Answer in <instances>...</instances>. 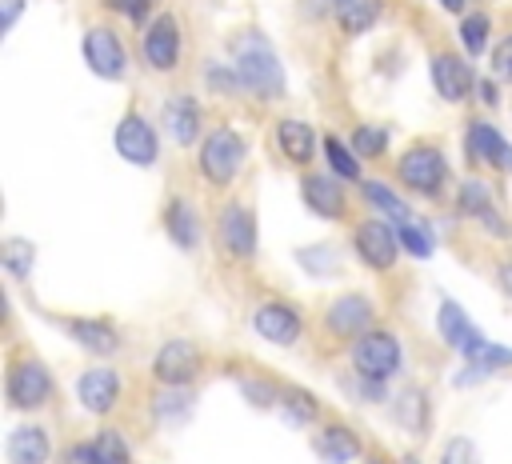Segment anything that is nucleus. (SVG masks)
I'll return each instance as SVG.
<instances>
[{
    "mask_svg": "<svg viewBox=\"0 0 512 464\" xmlns=\"http://www.w3.org/2000/svg\"><path fill=\"white\" fill-rule=\"evenodd\" d=\"M232 72L240 76V84L264 100H280L284 96V68L280 56L272 52V44L264 40V32H240L232 44Z\"/></svg>",
    "mask_w": 512,
    "mask_h": 464,
    "instance_id": "1",
    "label": "nucleus"
},
{
    "mask_svg": "<svg viewBox=\"0 0 512 464\" xmlns=\"http://www.w3.org/2000/svg\"><path fill=\"white\" fill-rule=\"evenodd\" d=\"M196 168H200L204 184L228 188V184L240 176V168H244V140H240L232 128H212V132L200 140Z\"/></svg>",
    "mask_w": 512,
    "mask_h": 464,
    "instance_id": "2",
    "label": "nucleus"
},
{
    "mask_svg": "<svg viewBox=\"0 0 512 464\" xmlns=\"http://www.w3.org/2000/svg\"><path fill=\"white\" fill-rule=\"evenodd\" d=\"M4 400L16 412H36L52 400V372L36 360V356H20L8 364L4 376Z\"/></svg>",
    "mask_w": 512,
    "mask_h": 464,
    "instance_id": "3",
    "label": "nucleus"
},
{
    "mask_svg": "<svg viewBox=\"0 0 512 464\" xmlns=\"http://www.w3.org/2000/svg\"><path fill=\"white\" fill-rule=\"evenodd\" d=\"M400 340L388 332V328H372L364 332L360 340H352V368L364 376V380H376V384H388L396 372H400Z\"/></svg>",
    "mask_w": 512,
    "mask_h": 464,
    "instance_id": "4",
    "label": "nucleus"
},
{
    "mask_svg": "<svg viewBox=\"0 0 512 464\" xmlns=\"http://www.w3.org/2000/svg\"><path fill=\"white\" fill-rule=\"evenodd\" d=\"M396 176L416 196H440L444 176H448V160H444V152L436 144H412L396 160Z\"/></svg>",
    "mask_w": 512,
    "mask_h": 464,
    "instance_id": "5",
    "label": "nucleus"
},
{
    "mask_svg": "<svg viewBox=\"0 0 512 464\" xmlns=\"http://www.w3.org/2000/svg\"><path fill=\"white\" fill-rule=\"evenodd\" d=\"M352 248H356V256H360L368 268L388 272V268L396 264V256H400V232H396L392 220L372 216V220H360V224H356Z\"/></svg>",
    "mask_w": 512,
    "mask_h": 464,
    "instance_id": "6",
    "label": "nucleus"
},
{
    "mask_svg": "<svg viewBox=\"0 0 512 464\" xmlns=\"http://www.w3.org/2000/svg\"><path fill=\"white\" fill-rule=\"evenodd\" d=\"M372 320H376V304L364 292H344L328 304L324 332L332 340H360L364 332H372Z\"/></svg>",
    "mask_w": 512,
    "mask_h": 464,
    "instance_id": "7",
    "label": "nucleus"
},
{
    "mask_svg": "<svg viewBox=\"0 0 512 464\" xmlns=\"http://www.w3.org/2000/svg\"><path fill=\"white\" fill-rule=\"evenodd\" d=\"M80 52H84V64H88L100 80H120V76H124V68H128L124 40H120V32H116V28H108V24H92V28L84 32Z\"/></svg>",
    "mask_w": 512,
    "mask_h": 464,
    "instance_id": "8",
    "label": "nucleus"
},
{
    "mask_svg": "<svg viewBox=\"0 0 512 464\" xmlns=\"http://www.w3.org/2000/svg\"><path fill=\"white\" fill-rule=\"evenodd\" d=\"M116 152L136 168H152L160 160V136L140 112H124L116 124Z\"/></svg>",
    "mask_w": 512,
    "mask_h": 464,
    "instance_id": "9",
    "label": "nucleus"
},
{
    "mask_svg": "<svg viewBox=\"0 0 512 464\" xmlns=\"http://www.w3.org/2000/svg\"><path fill=\"white\" fill-rule=\"evenodd\" d=\"M216 240L228 256L236 260H252L256 252V216L240 204V200H228L220 212H216Z\"/></svg>",
    "mask_w": 512,
    "mask_h": 464,
    "instance_id": "10",
    "label": "nucleus"
},
{
    "mask_svg": "<svg viewBox=\"0 0 512 464\" xmlns=\"http://www.w3.org/2000/svg\"><path fill=\"white\" fill-rule=\"evenodd\" d=\"M140 52H144V64L152 72H172L176 60H180V24L172 12H160L144 36H140Z\"/></svg>",
    "mask_w": 512,
    "mask_h": 464,
    "instance_id": "11",
    "label": "nucleus"
},
{
    "mask_svg": "<svg viewBox=\"0 0 512 464\" xmlns=\"http://www.w3.org/2000/svg\"><path fill=\"white\" fill-rule=\"evenodd\" d=\"M196 372H200V348L192 340H168V344H160V352L152 360V376L160 384L184 388V384L196 380Z\"/></svg>",
    "mask_w": 512,
    "mask_h": 464,
    "instance_id": "12",
    "label": "nucleus"
},
{
    "mask_svg": "<svg viewBox=\"0 0 512 464\" xmlns=\"http://www.w3.org/2000/svg\"><path fill=\"white\" fill-rule=\"evenodd\" d=\"M252 332H256L260 340L276 344V348H288V344H296V340L304 336V320H300L296 308H288V304H280V300H268V304H260V308L252 312Z\"/></svg>",
    "mask_w": 512,
    "mask_h": 464,
    "instance_id": "13",
    "label": "nucleus"
},
{
    "mask_svg": "<svg viewBox=\"0 0 512 464\" xmlns=\"http://www.w3.org/2000/svg\"><path fill=\"white\" fill-rule=\"evenodd\" d=\"M432 88H436L440 100L460 104V100L472 96L476 76H472V68H468L464 56H456V52H436V56H432Z\"/></svg>",
    "mask_w": 512,
    "mask_h": 464,
    "instance_id": "14",
    "label": "nucleus"
},
{
    "mask_svg": "<svg viewBox=\"0 0 512 464\" xmlns=\"http://www.w3.org/2000/svg\"><path fill=\"white\" fill-rule=\"evenodd\" d=\"M300 196L308 204V212H316L320 220H340L348 212V200H344V188L336 184V176H324V172H308L300 180Z\"/></svg>",
    "mask_w": 512,
    "mask_h": 464,
    "instance_id": "15",
    "label": "nucleus"
},
{
    "mask_svg": "<svg viewBox=\"0 0 512 464\" xmlns=\"http://www.w3.org/2000/svg\"><path fill=\"white\" fill-rule=\"evenodd\" d=\"M456 208H460V216H472L476 224H484L492 236H508V224H504V216L496 212V200H492V188H488V184L464 180L460 192H456Z\"/></svg>",
    "mask_w": 512,
    "mask_h": 464,
    "instance_id": "16",
    "label": "nucleus"
},
{
    "mask_svg": "<svg viewBox=\"0 0 512 464\" xmlns=\"http://www.w3.org/2000/svg\"><path fill=\"white\" fill-rule=\"evenodd\" d=\"M76 396L92 416H108L120 400V376L112 368H88L76 380Z\"/></svg>",
    "mask_w": 512,
    "mask_h": 464,
    "instance_id": "17",
    "label": "nucleus"
},
{
    "mask_svg": "<svg viewBox=\"0 0 512 464\" xmlns=\"http://www.w3.org/2000/svg\"><path fill=\"white\" fill-rule=\"evenodd\" d=\"M468 156L476 164H488L496 172H512V144L484 120H472L468 124Z\"/></svg>",
    "mask_w": 512,
    "mask_h": 464,
    "instance_id": "18",
    "label": "nucleus"
},
{
    "mask_svg": "<svg viewBox=\"0 0 512 464\" xmlns=\"http://www.w3.org/2000/svg\"><path fill=\"white\" fill-rule=\"evenodd\" d=\"M436 324H440V336H444L456 352H464V356H476V352L488 344V340L480 336V328L464 316V308H460V304H452V300H444V304H440Z\"/></svg>",
    "mask_w": 512,
    "mask_h": 464,
    "instance_id": "19",
    "label": "nucleus"
},
{
    "mask_svg": "<svg viewBox=\"0 0 512 464\" xmlns=\"http://www.w3.org/2000/svg\"><path fill=\"white\" fill-rule=\"evenodd\" d=\"M60 328L84 348V352H92V356H112L116 348H120V336H116V328L108 324V320H92V316H64L60 320Z\"/></svg>",
    "mask_w": 512,
    "mask_h": 464,
    "instance_id": "20",
    "label": "nucleus"
},
{
    "mask_svg": "<svg viewBox=\"0 0 512 464\" xmlns=\"http://www.w3.org/2000/svg\"><path fill=\"white\" fill-rule=\"evenodd\" d=\"M316 132H312V124H304V120H280L276 124V148H280V156L284 160H292V164H312L316 160Z\"/></svg>",
    "mask_w": 512,
    "mask_h": 464,
    "instance_id": "21",
    "label": "nucleus"
},
{
    "mask_svg": "<svg viewBox=\"0 0 512 464\" xmlns=\"http://www.w3.org/2000/svg\"><path fill=\"white\" fill-rule=\"evenodd\" d=\"M164 132L176 140V144H192V140H200V108H196V100L192 96H172L168 104H164Z\"/></svg>",
    "mask_w": 512,
    "mask_h": 464,
    "instance_id": "22",
    "label": "nucleus"
},
{
    "mask_svg": "<svg viewBox=\"0 0 512 464\" xmlns=\"http://www.w3.org/2000/svg\"><path fill=\"white\" fill-rule=\"evenodd\" d=\"M52 444L40 424H24L8 436V464H48Z\"/></svg>",
    "mask_w": 512,
    "mask_h": 464,
    "instance_id": "23",
    "label": "nucleus"
},
{
    "mask_svg": "<svg viewBox=\"0 0 512 464\" xmlns=\"http://www.w3.org/2000/svg\"><path fill=\"white\" fill-rule=\"evenodd\" d=\"M164 228L172 236L176 248H196L200 244V220H196V208L184 200V196H172L168 208H164Z\"/></svg>",
    "mask_w": 512,
    "mask_h": 464,
    "instance_id": "24",
    "label": "nucleus"
},
{
    "mask_svg": "<svg viewBox=\"0 0 512 464\" xmlns=\"http://www.w3.org/2000/svg\"><path fill=\"white\" fill-rule=\"evenodd\" d=\"M312 448H316V456H320L324 464H348V460L360 456V440H356L344 424H324L320 436L312 440Z\"/></svg>",
    "mask_w": 512,
    "mask_h": 464,
    "instance_id": "25",
    "label": "nucleus"
},
{
    "mask_svg": "<svg viewBox=\"0 0 512 464\" xmlns=\"http://www.w3.org/2000/svg\"><path fill=\"white\" fill-rule=\"evenodd\" d=\"M332 16H336L340 32L360 36L380 20V0H332Z\"/></svg>",
    "mask_w": 512,
    "mask_h": 464,
    "instance_id": "26",
    "label": "nucleus"
},
{
    "mask_svg": "<svg viewBox=\"0 0 512 464\" xmlns=\"http://www.w3.org/2000/svg\"><path fill=\"white\" fill-rule=\"evenodd\" d=\"M276 408H280V420H284L288 428H308V424H316V416H320V404H316L312 392H304V388H284Z\"/></svg>",
    "mask_w": 512,
    "mask_h": 464,
    "instance_id": "27",
    "label": "nucleus"
},
{
    "mask_svg": "<svg viewBox=\"0 0 512 464\" xmlns=\"http://www.w3.org/2000/svg\"><path fill=\"white\" fill-rule=\"evenodd\" d=\"M84 448V464H128L132 456H128V444L116 436V432H100L96 440H88V444H80Z\"/></svg>",
    "mask_w": 512,
    "mask_h": 464,
    "instance_id": "28",
    "label": "nucleus"
},
{
    "mask_svg": "<svg viewBox=\"0 0 512 464\" xmlns=\"http://www.w3.org/2000/svg\"><path fill=\"white\" fill-rule=\"evenodd\" d=\"M360 192H364V200H368L384 220H396V224H400V220H408L404 200H400L388 184H380V180H364V188H360Z\"/></svg>",
    "mask_w": 512,
    "mask_h": 464,
    "instance_id": "29",
    "label": "nucleus"
},
{
    "mask_svg": "<svg viewBox=\"0 0 512 464\" xmlns=\"http://www.w3.org/2000/svg\"><path fill=\"white\" fill-rule=\"evenodd\" d=\"M324 160H328L332 176H340V180H360V160H356L352 144H344V140H336V136H324Z\"/></svg>",
    "mask_w": 512,
    "mask_h": 464,
    "instance_id": "30",
    "label": "nucleus"
},
{
    "mask_svg": "<svg viewBox=\"0 0 512 464\" xmlns=\"http://www.w3.org/2000/svg\"><path fill=\"white\" fill-rule=\"evenodd\" d=\"M396 420H400L408 432H424V428H428V400H424L420 388H404V392H400Z\"/></svg>",
    "mask_w": 512,
    "mask_h": 464,
    "instance_id": "31",
    "label": "nucleus"
},
{
    "mask_svg": "<svg viewBox=\"0 0 512 464\" xmlns=\"http://www.w3.org/2000/svg\"><path fill=\"white\" fill-rule=\"evenodd\" d=\"M348 144H352V152H356V156L376 160V156H384V148H388V132H384V128H376V124H356V128H352V136H348Z\"/></svg>",
    "mask_w": 512,
    "mask_h": 464,
    "instance_id": "32",
    "label": "nucleus"
},
{
    "mask_svg": "<svg viewBox=\"0 0 512 464\" xmlns=\"http://www.w3.org/2000/svg\"><path fill=\"white\" fill-rule=\"evenodd\" d=\"M488 32H492V20L484 16V12H468L464 20H460V44H464V52H484L488 48Z\"/></svg>",
    "mask_w": 512,
    "mask_h": 464,
    "instance_id": "33",
    "label": "nucleus"
},
{
    "mask_svg": "<svg viewBox=\"0 0 512 464\" xmlns=\"http://www.w3.org/2000/svg\"><path fill=\"white\" fill-rule=\"evenodd\" d=\"M396 232H400V248H408L412 256H432V236L420 228V224H412V220H400L396 224Z\"/></svg>",
    "mask_w": 512,
    "mask_h": 464,
    "instance_id": "34",
    "label": "nucleus"
},
{
    "mask_svg": "<svg viewBox=\"0 0 512 464\" xmlns=\"http://www.w3.org/2000/svg\"><path fill=\"white\" fill-rule=\"evenodd\" d=\"M440 464H480V448L468 436H452L440 452Z\"/></svg>",
    "mask_w": 512,
    "mask_h": 464,
    "instance_id": "35",
    "label": "nucleus"
},
{
    "mask_svg": "<svg viewBox=\"0 0 512 464\" xmlns=\"http://www.w3.org/2000/svg\"><path fill=\"white\" fill-rule=\"evenodd\" d=\"M28 264H32V244L28 240H4V268L12 276H28Z\"/></svg>",
    "mask_w": 512,
    "mask_h": 464,
    "instance_id": "36",
    "label": "nucleus"
},
{
    "mask_svg": "<svg viewBox=\"0 0 512 464\" xmlns=\"http://www.w3.org/2000/svg\"><path fill=\"white\" fill-rule=\"evenodd\" d=\"M240 388H244V396H248L252 404H260V408L280 404V392H284V388H272L268 380H240Z\"/></svg>",
    "mask_w": 512,
    "mask_h": 464,
    "instance_id": "37",
    "label": "nucleus"
},
{
    "mask_svg": "<svg viewBox=\"0 0 512 464\" xmlns=\"http://www.w3.org/2000/svg\"><path fill=\"white\" fill-rule=\"evenodd\" d=\"M492 72L496 80H512V32L492 48Z\"/></svg>",
    "mask_w": 512,
    "mask_h": 464,
    "instance_id": "38",
    "label": "nucleus"
},
{
    "mask_svg": "<svg viewBox=\"0 0 512 464\" xmlns=\"http://www.w3.org/2000/svg\"><path fill=\"white\" fill-rule=\"evenodd\" d=\"M108 8L120 12V16H128V20H144L148 8H152V0H108Z\"/></svg>",
    "mask_w": 512,
    "mask_h": 464,
    "instance_id": "39",
    "label": "nucleus"
},
{
    "mask_svg": "<svg viewBox=\"0 0 512 464\" xmlns=\"http://www.w3.org/2000/svg\"><path fill=\"white\" fill-rule=\"evenodd\" d=\"M496 284H500L504 296L512 300V260H500V264H496Z\"/></svg>",
    "mask_w": 512,
    "mask_h": 464,
    "instance_id": "40",
    "label": "nucleus"
},
{
    "mask_svg": "<svg viewBox=\"0 0 512 464\" xmlns=\"http://www.w3.org/2000/svg\"><path fill=\"white\" fill-rule=\"evenodd\" d=\"M0 8H4V32L16 24V16H20V8H24V0H0Z\"/></svg>",
    "mask_w": 512,
    "mask_h": 464,
    "instance_id": "41",
    "label": "nucleus"
},
{
    "mask_svg": "<svg viewBox=\"0 0 512 464\" xmlns=\"http://www.w3.org/2000/svg\"><path fill=\"white\" fill-rule=\"evenodd\" d=\"M448 12H464V0H440Z\"/></svg>",
    "mask_w": 512,
    "mask_h": 464,
    "instance_id": "42",
    "label": "nucleus"
},
{
    "mask_svg": "<svg viewBox=\"0 0 512 464\" xmlns=\"http://www.w3.org/2000/svg\"><path fill=\"white\" fill-rule=\"evenodd\" d=\"M404 464H416V460H412V456H408V460H404Z\"/></svg>",
    "mask_w": 512,
    "mask_h": 464,
    "instance_id": "43",
    "label": "nucleus"
}]
</instances>
